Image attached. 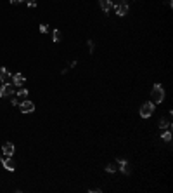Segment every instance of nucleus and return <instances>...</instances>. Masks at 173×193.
Listing matches in <instances>:
<instances>
[{
  "label": "nucleus",
  "mask_w": 173,
  "mask_h": 193,
  "mask_svg": "<svg viewBox=\"0 0 173 193\" xmlns=\"http://www.w3.org/2000/svg\"><path fill=\"white\" fill-rule=\"evenodd\" d=\"M118 171H121L123 174H126V176H128L130 172H132V171H130L128 162H126L125 158H118Z\"/></svg>",
  "instance_id": "6e6552de"
},
{
  "label": "nucleus",
  "mask_w": 173,
  "mask_h": 193,
  "mask_svg": "<svg viewBox=\"0 0 173 193\" xmlns=\"http://www.w3.org/2000/svg\"><path fill=\"white\" fill-rule=\"evenodd\" d=\"M2 151H4L5 157H12L14 151H16V146H14L12 143H4V146H2Z\"/></svg>",
  "instance_id": "1a4fd4ad"
},
{
  "label": "nucleus",
  "mask_w": 173,
  "mask_h": 193,
  "mask_svg": "<svg viewBox=\"0 0 173 193\" xmlns=\"http://www.w3.org/2000/svg\"><path fill=\"white\" fill-rule=\"evenodd\" d=\"M26 2V5H28V7H31V9H33V7H36V0H24Z\"/></svg>",
  "instance_id": "f3484780"
},
{
  "label": "nucleus",
  "mask_w": 173,
  "mask_h": 193,
  "mask_svg": "<svg viewBox=\"0 0 173 193\" xmlns=\"http://www.w3.org/2000/svg\"><path fill=\"white\" fill-rule=\"evenodd\" d=\"M52 42H56V44H57V42H61V31L57 30V28H56V30H52Z\"/></svg>",
  "instance_id": "4468645a"
},
{
  "label": "nucleus",
  "mask_w": 173,
  "mask_h": 193,
  "mask_svg": "<svg viewBox=\"0 0 173 193\" xmlns=\"http://www.w3.org/2000/svg\"><path fill=\"white\" fill-rule=\"evenodd\" d=\"M161 139L166 141V143H170V141H171V131H170V129H166V131L161 134Z\"/></svg>",
  "instance_id": "ddd939ff"
},
{
  "label": "nucleus",
  "mask_w": 173,
  "mask_h": 193,
  "mask_svg": "<svg viewBox=\"0 0 173 193\" xmlns=\"http://www.w3.org/2000/svg\"><path fill=\"white\" fill-rule=\"evenodd\" d=\"M40 33H47V31H49V26H47V25H40Z\"/></svg>",
  "instance_id": "6ab92c4d"
},
{
  "label": "nucleus",
  "mask_w": 173,
  "mask_h": 193,
  "mask_svg": "<svg viewBox=\"0 0 173 193\" xmlns=\"http://www.w3.org/2000/svg\"><path fill=\"white\" fill-rule=\"evenodd\" d=\"M151 101L154 105H161L164 101V89L161 87L159 83H154L152 85V91H151Z\"/></svg>",
  "instance_id": "f257e3e1"
},
{
  "label": "nucleus",
  "mask_w": 173,
  "mask_h": 193,
  "mask_svg": "<svg viewBox=\"0 0 173 193\" xmlns=\"http://www.w3.org/2000/svg\"><path fill=\"white\" fill-rule=\"evenodd\" d=\"M19 110H21L23 113H33V111H35V103L24 99V101L19 103Z\"/></svg>",
  "instance_id": "20e7f679"
},
{
  "label": "nucleus",
  "mask_w": 173,
  "mask_h": 193,
  "mask_svg": "<svg viewBox=\"0 0 173 193\" xmlns=\"http://www.w3.org/2000/svg\"><path fill=\"white\" fill-rule=\"evenodd\" d=\"M106 171H108L109 174H114V172L118 171V167L114 165V164H108V167H106Z\"/></svg>",
  "instance_id": "dca6fc26"
},
{
  "label": "nucleus",
  "mask_w": 173,
  "mask_h": 193,
  "mask_svg": "<svg viewBox=\"0 0 173 193\" xmlns=\"http://www.w3.org/2000/svg\"><path fill=\"white\" fill-rule=\"evenodd\" d=\"M16 94V85H14L12 82H7L2 85V89H0V97H11Z\"/></svg>",
  "instance_id": "7ed1b4c3"
},
{
  "label": "nucleus",
  "mask_w": 173,
  "mask_h": 193,
  "mask_svg": "<svg viewBox=\"0 0 173 193\" xmlns=\"http://www.w3.org/2000/svg\"><path fill=\"white\" fill-rule=\"evenodd\" d=\"M114 5V9H116V14L118 16H121V18H123V16H126V12H128V4H125V2H116V4H112Z\"/></svg>",
  "instance_id": "39448f33"
},
{
  "label": "nucleus",
  "mask_w": 173,
  "mask_h": 193,
  "mask_svg": "<svg viewBox=\"0 0 173 193\" xmlns=\"http://www.w3.org/2000/svg\"><path fill=\"white\" fill-rule=\"evenodd\" d=\"M24 82H26V77L23 73H14L12 75V83L16 87H24Z\"/></svg>",
  "instance_id": "0eeeda50"
},
{
  "label": "nucleus",
  "mask_w": 173,
  "mask_h": 193,
  "mask_svg": "<svg viewBox=\"0 0 173 193\" xmlns=\"http://www.w3.org/2000/svg\"><path fill=\"white\" fill-rule=\"evenodd\" d=\"M16 94H17V97H26V96H28V89H26V87H19V91H17Z\"/></svg>",
  "instance_id": "2eb2a0df"
},
{
  "label": "nucleus",
  "mask_w": 173,
  "mask_h": 193,
  "mask_svg": "<svg viewBox=\"0 0 173 193\" xmlns=\"http://www.w3.org/2000/svg\"><path fill=\"white\" fill-rule=\"evenodd\" d=\"M23 2H24V0H11V4H14V5H16V4H23Z\"/></svg>",
  "instance_id": "412c9836"
},
{
  "label": "nucleus",
  "mask_w": 173,
  "mask_h": 193,
  "mask_svg": "<svg viewBox=\"0 0 173 193\" xmlns=\"http://www.w3.org/2000/svg\"><path fill=\"white\" fill-rule=\"evenodd\" d=\"M158 125H159V129H161V131H164V129H170V127H171V122H170L168 119H159Z\"/></svg>",
  "instance_id": "f8f14e48"
},
{
  "label": "nucleus",
  "mask_w": 173,
  "mask_h": 193,
  "mask_svg": "<svg viewBox=\"0 0 173 193\" xmlns=\"http://www.w3.org/2000/svg\"><path fill=\"white\" fill-rule=\"evenodd\" d=\"M11 105H12V106H19V99H17V97H12V99H11Z\"/></svg>",
  "instance_id": "aec40b11"
},
{
  "label": "nucleus",
  "mask_w": 173,
  "mask_h": 193,
  "mask_svg": "<svg viewBox=\"0 0 173 193\" xmlns=\"http://www.w3.org/2000/svg\"><path fill=\"white\" fill-rule=\"evenodd\" d=\"M99 5H100V9L104 11V12L108 14L109 11L112 9V7H114V5H112V2L111 0H99Z\"/></svg>",
  "instance_id": "9b49d317"
},
{
  "label": "nucleus",
  "mask_w": 173,
  "mask_h": 193,
  "mask_svg": "<svg viewBox=\"0 0 173 193\" xmlns=\"http://www.w3.org/2000/svg\"><path fill=\"white\" fill-rule=\"evenodd\" d=\"M2 164H4V169H7V171H11V172H12L14 169H16V162L12 160V157L4 158V160H2Z\"/></svg>",
  "instance_id": "9d476101"
},
{
  "label": "nucleus",
  "mask_w": 173,
  "mask_h": 193,
  "mask_svg": "<svg viewBox=\"0 0 173 193\" xmlns=\"http://www.w3.org/2000/svg\"><path fill=\"white\" fill-rule=\"evenodd\" d=\"M86 44H88V51H90V54H94V49H95V45H94V40H88Z\"/></svg>",
  "instance_id": "a211bd4d"
},
{
  "label": "nucleus",
  "mask_w": 173,
  "mask_h": 193,
  "mask_svg": "<svg viewBox=\"0 0 173 193\" xmlns=\"http://www.w3.org/2000/svg\"><path fill=\"white\" fill-rule=\"evenodd\" d=\"M7 82H12V75L5 66H2L0 68V83H7Z\"/></svg>",
  "instance_id": "423d86ee"
},
{
  "label": "nucleus",
  "mask_w": 173,
  "mask_h": 193,
  "mask_svg": "<svg viewBox=\"0 0 173 193\" xmlns=\"http://www.w3.org/2000/svg\"><path fill=\"white\" fill-rule=\"evenodd\" d=\"M154 108H156V105L152 101L144 103V105L140 106V117H142V119H149V117L154 113Z\"/></svg>",
  "instance_id": "f03ea898"
},
{
  "label": "nucleus",
  "mask_w": 173,
  "mask_h": 193,
  "mask_svg": "<svg viewBox=\"0 0 173 193\" xmlns=\"http://www.w3.org/2000/svg\"><path fill=\"white\" fill-rule=\"evenodd\" d=\"M111 2H112V4H116V2H120V0H111Z\"/></svg>",
  "instance_id": "4be33fe9"
}]
</instances>
